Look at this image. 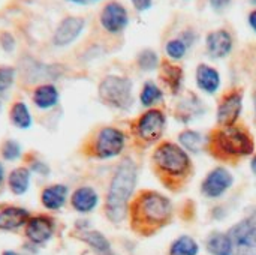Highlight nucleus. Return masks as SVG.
Returning <instances> with one entry per match:
<instances>
[{
	"mask_svg": "<svg viewBox=\"0 0 256 255\" xmlns=\"http://www.w3.org/2000/svg\"><path fill=\"white\" fill-rule=\"evenodd\" d=\"M207 150L218 159L236 161L255 153V141L242 125L219 126L208 135Z\"/></svg>",
	"mask_w": 256,
	"mask_h": 255,
	"instance_id": "4",
	"label": "nucleus"
},
{
	"mask_svg": "<svg viewBox=\"0 0 256 255\" xmlns=\"http://www.w3.org/2000/svg\"><path fill=\"white\" fill-rule=\"evenodd\" d=\"M99 21L105 32L111 35H118L129 24V12L120 2L111 0L102 8Z\"/></svg>",
	"mask_w": 256,
	"mask_h": 255,
	"instance_id": "11",
	"label": "nucleus"
},
{
	"mask_svg": "<svg viewBox=\"0 0 256 255\" xmlns=\"http://www.w3.org/2000/svg\"><path fill=\"white\" fill-rule=\"evenodd\" d=\"M252 101H254V111H255V122H256V86H255V89H254Z\"/></svg>",
	"mask_w": 256,
	"mask_h": 255,
	"instance_id": "42",
	"label": "nucleus"
},
{
	"mask_svg": "<svg viewBox=\"0 0 256 255\" xmlns=\"http://www.w3.org/2000/svg\"><path fill=\"white\" fill-rule=\"evenodd\" d=\"M58 99H60V93L57 87L50 83L39 84L33 92V104L39 110H50L56 107L58 104Z\"/></svg>",
	"mask_w": 256,
	"mask_h": 255,
	"instance_id": "22",
	"label": "nucleus"
},
{
	"mask_svg": "<svg viewBox=\"0 0 256 255\" xmlns=\"http://www.w3.org/2000/svg\"><path fill=\"white\" fill-rule=\"evenodd\" d=\"M195 81L198 89L206 95H216L222 86V78L219 71L207 63H200L196 66Z\"/></svg>",
	"mask_w": 256,
	"mask_h": 255,
	"instance_id": "16",
	"label": "nucleus"
},
{
	"mask_svg": "<svg viewBox=\"0 0 256 255\" xmlns=\"http://www.w3.org/2000/svg\"><path fill=\"white\" fill-rule=\"evenodd\" d=\"M3 179H4V168H3V165H2V162H0V186H2V183H3Z\"/></svg>",
	"mask_w": 256,
	"mask_h": 255,
	"instance_id": "41",
	"label": "nucleus"
},
{
	"mask_svg": "<svg viewBox=\"0 0 256 255\" xmlns=\"http://www.w3.org/2000/svg\"><path fill=\"white\" fill-rule=\"evenodd\" d=\"M204 113H206V105H204V102H202L198 96L189 93L188 96H184V98L178 102L177 110H176V117H177L180 122H183V123H189V122H192V120L201 117Z\"/></svg>",
	"mask_w": 256,
	"mask_h": 255,
	"instance_id": "18",
	"label": "nucleus"
},
{
	"mask_svg": "<svg viewBox=\"0 0 256 255\" xmlns=\"http://www.w3.org/2000/svg\"><path fill=\"white\" fill-rule=\"evenodd\" d=\"M152 162L156 174L170 189L182 186L194 171L190 155L178 143L172 141L158 144L152 155Z\"/></svg>",
	"mask_w": 256,
	"mask_h": 255,
	"instance_id": "3",
	"label": "nucleus"
},
{
	"mask_svg": "<svg viewBox=\"0 0 256 255\" xmlns=\"http://www.w3.org/2000/svg\"><path fill=\"white\" fill-rule=\"evenodd\" d=\"M80 237H81L82 242H86L98 255H116L114 251H112V248H111L110 240L100 231L87 230V231H82Z\"/></svg>",
	"mask_w": 256,
	"mask_h": 255,
	"instance_id": "25",
	"label": "nucleus"
},
{
	"mask_svg": "<svg viewBox=\"0 0 256 255\" xmlns=\"http://www.w3.org/2000/svg\"><path fill=\"white\" fill-rule=\"evenodd\" d=\"M234 185V174L225 167H214L201 182V194L208 200L224 197Z\"/></svg>",
	"mask_w": 256,
	"mask_h": 255,
	"instance_id": "9",
	"label": "nucleus"
},
{
	"mask_svg": "<svg viewBox=\"0 0 256 255\" xmlns=\"http://www.w3.org/2000/svg\"><path fill=\"white\" fill-rule=\"evenodd\" d=\"M16 71L12 66H0V93L6 92L15 81Z\"/></svg>",
	"mask_w": 256,
	"mask_h": 255,
	"instance_id": "33",
	"label": "nucleus"
},
{
	"mask_svg": "<svg viewBox=\"0 0 256 255\" xmlns=\"http://www.w3.org/2000/svg\"><path fill=\"white\" fill-rule=\"evenodd\" d=\"M9 119H10L12 125L20 129H28L33 123L28 107L22 101H16L12 104L10 111H9Z\"/></svg>",
	"mask_w": 256,
	"mask_h": 255,
	"instance_id": "28",
	"label": "nucleus"
},
{
	"mask_svg": "<svg viewBox=\"0 0 256 255\" xmlns=\"http://www.w3.org/2000/svg\"><path fill=\"white\" fill-rule=\"evenodd\" d=\"M66 2H69V3H75V5H82V6H86V5H92V3H96V2H100V0H66Z\"/></svg>",
	"mask_w": 256,
	"mask_h": 255,
	"instance_id": "39",
	"label": "nucleus"
},
{
	"mask_svg": "<svg viewBox=\"0 0 256 255\" xmlns=\"http://www.w3.org/2000/svg\"><path fill=\"white\" fill-rule=\"evenodd\" d=\"M136 183L138 165L132 158H123L111 177L105 200V213L111 222L120 224L128 216Z\"/></svg>",
	"mask_w": 256,
	"mask_h": 255,
	"instance_id": "2",
	"label": "nucleus"
},
{
	"mask_svg": "<svg viewBox=\"0 0 256 255\" xmlns=\"http://www.w3.org/2000/svg\"><path fill=\"white\" fill-rule=\"evenodd\" d=\"M206 248L212 255H236L232 239L228 233H212L206 240Z\"/></svg>",
	"mask_w": 256,
	"mask_h": 255,
	"instance_id": "24",
	"label": "nucleus"
},
{
	"mask_svg": "<svg viewBox=\"0 0 256 255\" xmlns=\"http://www.w3.org/2000/svg\"><path fill=\"white\" fill-rule=\"evenodd\" d=\"M200 245L198 242L188 234L178 236L170 246V255H198Z\"/></svg>",
	"mask_w": 256,
	"mask_h": 255,
	"instance_id": "29",
	"label": "nucleus"
},
{
	"mask_svg": "<svg viewBox=\"0 0 256 255\" xmlns=\"http://www.w3.org/2000/svg\"><path fill=\"white\" fill-rule=\"evenodd\" d=\"M236 255H256V206L228 230Z\"/></svg>",
	"mask_w": 256,
	"mask_h": 255,
	"instance_id": "8",
	"label": "nucleus"
},
{
	"mask_svg": "<svg viewBox=\"0 0 256 255\" xmlns=\"http://www.w3.org/2000/svg\"><path fill=\"white\" fill-rule=\"evenodd\" d=\"M30 215L26 209L16 206H4L0 209V230L14 231L26 225Z\"/></svg>",
	"mask_w": 256,
	"mask_h": 255,
	"instance_id": "19",
	"label": "nucleus"
},
{
	"mask_svg": "<svg viewBox=\"0 0 256 255\" xmlns=\"http://www.w3.org/2000/svg\"><path fill=\"white\" fill-rule=\"evenodd\" d=\"M248 23H249L250 29L254 30V33H256V9L250 11V14L248 17Z\"/></svg>",
	"mask_w": 256,
	"mask_h": 255,
	"instance_id": "38",
	"label": "nucleus"
},
{
	"mask_svg": "<svg viewBox=\"0 0 256 255\" xmlns=\"http://www.w3.org/2000/svg\"><path fill=\"white\" fill-rule=\"evenodd\" d=\"M140 102L144 108H156L158 104L164 102V90L154 81H146L140 92Z\"/></svg>",
	"mask_w": 256,
	"mask_h": 255,
	"instance_id": "27",
	"label": "nucleus"
},
{
	"mask_svg": "<svg viewBox=\"0 0 256 255\" xmlns=\"http://www.w3.org/2000/svg\"><path fill=\"white\" fill-rule=\"evenodd\" d=\"M54 234V221L46 215H38L27 221L26 236L32 243L42 245Z\"/></svg>",
	"mask_w": 256,
	"mask_h": 255,
	"instance_id": "15",
	"label": "nucleus"
},
{
	"mask_svg": "<svg viewBox=\"0 0 256 255\" xmlns=\"http://www.w3.org/2000/svg\"><path fill=\"white\" fill-rule=\"evenodd\" d=\"M243 113V90L232 89L226 92L216 110L218 126H232L237 125Z\"/></svg>",
	"mask_w": 256,
	"mask_h": 255,
	"instance_id": "10",
	"label": "nucleus"
},
{
	"mask_svg": "<svg viewBox=\"0 0 256 255\" xmlns=\"http://www.w3.org/2000/svg\"><path fill=\"white\" fill-rule=\"evenodd\" d=\"M126 147V135L114 126L100 128L92 143V155L98 159H112L120 156Z\"/></svg>",
	"mask_w": 256,
	"mask_h": 255,
	"instance_id": "7",
	"label": "nucleus"
},
{
	"mask_svg": "<svg viewBox=\"0 0 256 255\" xmlns=\"http://www.w3.org/2000/svg\"><path fill=\"white\" fill-rule=\"evenodd\" d=\"M15 38H14V35L10 33V32H2L0 33V47L3 48V51H6V53H12L14 51V48H15Z\"/></svg>",
	"mask_w": 256,
	"mask_h": 255,
	"instance_id": "34",
	"label": "nucleus"
},
{
	"mask_svg": "<svg viewBox=\"0 0 256 255\" xmlns=\"http://www.w3.org/2000/svg\"><path fill=\"white\" fill-rule=\"evenodd\" d=\"M206 48L212 59H225L234 48L232 35L226 29H218L206 36Z\"/></svg>",
	"mask_w": 256,
	"mask_h": 255,
	"instance_id": "14",
	"label": "nucleus"
},
{
	"mask_svg": "<svg viewBox=\"0 0 256 255\" xmlns=\"http://www.w3.org/2000/svg\"><path fill=\"white\" fill-rule=\"evenodd\" d=\"M166 128V116L160 108L146 110L134 125V134L136 140L146 146L158 143Z\"/></svg>",
	"mask_w": 256,
	"mask_h": 255,
	"instance_id": "6",
	"label": "nucleus"
},
{
	"mask_svg": "<svg viewBox=\"0 0 256 255\" xmlns=\"http://www.w3.org/2000/svg\"><path fill=\"white\" fill-rule=\"evenodd\" d=\"M2 255H18L16 252H14V251H4Z\"/></svg>",
	"mask_w": 256,
	"mask_h": 255,
	"instance_id": "43",
	"label": "nucleus"
},
{
	"mask_svg": "<svg viewBox=\"0 0 256 255\" xmlns=\"http://www.w3.org/2000/svg\"><path fill=\"white\" fill-rule=\"evenodd\" d=\"M21 74L27 83H38L44 80H54L62 75V66L45 65L34 59L26 57L21 60Z\"/></svg>",
	"mask_w": 256,
	"mask_h": 255,
	"instance_id": "12",
	"label": "nucleus"
},
{
	"mask_svg": "<svg viewBox=\"0 0 256 255\" xmlns=\"http://www.w3.org/2000/svg\"><path fill=\"white\" fill-rule=\"evenodd\" d=\"M250 2H252V3H254V5H256V0H250Z\"/></svg>",
	"mask_w": 256,
	"mask_h": 255,
	"instance_id": "44",
	"label": "nucleus"
},
{
	"mask_svg": "<svg viewBox=\"0 0 256 255\" xmlns=\"http://www.w3.org/2000/svg\"><path fill=\"white\" fill-rule=\"evenodd\" d=\"M84 27H86V20L82 17H74V15L64 17L58 23V26L52 35L54 45L66 47V45L72 44L81 35Z\"/></svg>",
	"mask_w": 256,
	"mask_h": 255,
	"instance_id": "13",
	"label": "nucleus"
},
{
	"mask_svg": "<svg viewBox=\"0 0 256 255\" xmlns=\"http://www.w3.org/2000/svg\"><path fill=\"white\" fill-rule=\"evenodd\" d=\"M8 183H9L12 194H15V195L26 194L30 186V170L27 167L14 168L8 177Z\"/></svg>",
	"mask_w": 256,
	"mask_h": 255,
	"instance_id": "26",
	"label": "nucleus"
},
{
	"mask_svg": "<svg viewBox=\"0 0 256 255\" xmlns=\"http://www.w3.org/2000/svg\"><path fill=\"white\" fill-rule=\"evenodd\" d=\"M189 47L183 42L182 38H172L165 44V53L171 60H182L186 56Z\"/></svg>",
	"mask_w": 256,
	"mask_h": 255,
	"instance_id": "31",
	"label": "nucleus"
},
{
	"mask_svg": "<svg viewBox=\"0 0 256 255\" xmlns=\"http://www.w3.org/2000/svg\"><path fill=\"white\" fill-rule=\"evenodd\" d=\"M21 153H22V149H21L20 143L15 141V140H6V141L2 144L0 155H2L6 161H16V159H20Z\"/></svg>",
	"mask_w": 256,
	"mask_h": 255,
	"instance_id": "32",
	"label": "nucleus"
},
{
	"mask_svg": "<svg viewBox=\"0 0 256 255\" xmlns=\"http://www.w3.org/2000/svg\"><path fill=\"white\" fill-rule=\"evenodd\" d=\"M130 3L138 12H146L152 8L153 0H130Z\"/></svg>",
	"mask_w": 256,
	"mask_h": 255,
	"instance_id": "36",
	"label": "nucleus"
},
{
	"mask_svg": "<svg viewBox=\"0 0 256 255\" xmlns=\"http://www.w3.org/2000/svg\"><path fill=\"white\" fill-rule=\"evenodd\" d=\"M98 203H99V195L96 189L90 186H81L75 189L70 197L72 207L80 213H90L92 210L96 209Z\"/></svg>",
	"mask_w": 256,
	"mask_h": 255,
	"instance_id": "20",
	"label": "nucleus"
},
{
	"mask_svg": "<svg viewBox=\"0 0 256 255\" xmlns=\"http://www.w3.org/2000/svg\"><path fill=\"white\" fill-rule=\"evenodd\" d=\"M180 38L183 39V42H184L188 47H190V45H194V42L198 39V35H196L192 29H186L184 32H182Z\"/></svg>",
	"mask_w": 256,
	"mask_h": 255,
	"instance_id": "35",
	"label": "nucleus"
},
{
	"mask_svg": "<svg viewBox=\"0 0 256 255\" xmlns=\"http://www.w3.org/2000/svg\"><path fill=\"white\" fill-rule=\"evenodd\" d=\"M136 65H138V68L141 71L152 72V71L159 68L160 60H159V56H158V53L154 50L146 48V50L140 51V54L136 56Z\"/></svg>",
	"mask_w": 256,
	"mask_h": 255,
	"instance_id": "30",
	"label": "nucleus"
},
{
	"mask_svg": "<svg viewBox=\"0 0 256 255\" xmlns=\"http://www.w3.org/2000/svg\"><path fill=\"white\" fill-rule=\"evenodd\" d=\"M99 99L114 110H129L134 105L132 80L122 75H106L98 87Z\"/></svg>",
	"mask_w": 256,
	"mask_h": 255,
	"instance_id": "5",
	"label": "nucleus"
},
{
	"mask_svg": "<svg viewBox=\"0 0 256 255\" xmlns=\"http://www.w3.org/2000/svg\"><path fill=\"white\" fill-rule=\"evenodd\" d=\"M250 171H252V174L256 177V153H254V156L250 159Z\"/></svg>",
	"mask_w": 256,
	"mask_h": 255,
	"instance_id": "40",
	"label": "nucleus"
},
{
	"mask_svg": "<svg viewBox=\"0 0 256 255\" xmlns=\"http://www.w3.org/2000/svg\"><path fill=\"white\" fill-rule=\"evenodd\" d=\"M208 2H210L212 9H214V11H218V12H220V11H224L225 8H228V5L231 3V0H208Z\"/></svg>",
	"mask_w": 256,
	"mask_h": 255,
	"instance_id": "37",
	"label": "nucleus"
},
{
	"mask_svg": "<svg viewBox=\"0 0 256 255\" xmlns=\"http://www.w3.org/2000/svg\"><path fill=\"white\" fill-rule=\"evenodd\" d=\"M129 215L136 233L152 236L171 222L174 206L166 195L158 191H142L130 203Z\"/></svg>",
	"mask_w": 256,
	"mask_h": 255,
	"instance_id": "1",
	"label": "nucleus"
},
{
	"mask_svg": "<svg viewBox=\"0 0 256 255\" xmlns=\"http://www.w3.org/2000/svg\"><path fill=\"white\" fill-rule=\"evenodd\" d=\"M68 200V188L64 185L56 183L46 186L40 194V201L48 210H58L64 206Z\"/></svg>",
	"mask_w": 256,
	"mask_h": 255,
	"instance_id": "23",
	"label": "nucleus"
},
{
	"mask_svg": "<svg viewBox=\"0 0 256 255\" xmlns=\"http://www.w3.org/2000/svg\"><path fill=\"white\" fill-rule=\"evenodd\" d=\"M178 144L189 155H200L208 144V135H204L200 131L186 129L178 134Z\"/></svg>",
	"mask_w": 256,
	"mask_h": 255,
	"instance_id": "21",
	"label": "nucleus"
},
{
	"mask_svg": "<svg viewBox=\"0 0 256 255\" xmlns=\"http://www.w3.org/2000/svg\"><path fill=\"white\" fill-rule=\"evenodd\" d=\"M159 68H160L159 77H160L164 86L170 90V93L178 95L183 89V81H184L183 69L170 60H162Z\"/></svg>",
	"mask_w": 256,
	"mask_h": 255,
	"instance_id": "17",
	"label": "nucleus"
}]
</instances>
